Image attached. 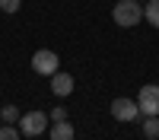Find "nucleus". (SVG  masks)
I'll use <instances>...</instances> for the list:
<instances>
[{"label": "nucleus", "instance_id": "423d86ee", "mask_svg": "<svg viewBox=\"0 0 159 140\" xmlns=\"http://www.w3.org/2000/svg\"><path fill=\"white\" fill-rule=\"evenodd\" d=\"M51 93L54 96H70L73 93V76L70 73H64V70H57V73H51Z\"/></svg>", "mask_w": 159, "mask_h": 140}, {"label": "nucleus", "instance_id": "1a4fd4ad", "mask_svg": "<svg viewBox=\"0 0 159 140\" xmlns=\"http://www.w3.org/2000/svg\"><path fill=\"white\" fill-rule=\"evenodd\" d=\"M143 19L159 29V0H147V7H143Z\"/></svg>", "mask_w": 159, "mask_h": 140}, {"label": "nucleus", "instance_id": "6e6552de", "mask_svg": "<svg viewBox=\"0 0 159 140\" xmlns=\"http://www.w3.org/2000/svg\"><path fill=\"white\" fill-rule=\"evenodd\" d=\"M51 140H73V124L70 121H57L54 127H51Z\"/></svg>", "mask_w": 159, "mask_h": 140}, {"label": "nucleus", "instance_id": "9d476101", "mask_svg": "<svg viewBox=\"0 0 159 140\" xmlns=\"http://www.w3.org/2000/svg\"><path fill=\"white\" fill-rule=\"evenodd\" d=\"M0 118H3V124H13V121H19V111L13 105H7V108H0Z\"/></svg>", "mask_w": 159, "mask_h": 140}, {"label": "nucleus", "instance_id": "7ed1b4c3", "mask_svg": "<svg viewBox=\"0 0 159 140\" xmlns=\"http://www.w3.org/2000/svg\"><path fill=\"white\" fill-rule=\"evenodd\" d=\"M137 108H140V115H159V86H156V83L140 86V93H137Z\"/></svg>", "mask_w": 159, "mask_h": 140}, {"label": "nucleus", "instance_id": "39448f33", "mask_svg": "<svg viewBox=\"0 0 159 140\" xmlns=\"http://www.w3.org/2000/svg\"><path fill=\"white\" fill-rule=\"evenodd\" d=\"M108 111H111L115 121H137L140 118V108H137L134 99H115L111 105H108Z\"/></svg>", "mask_w": 159, "mask_h": 140}, {"label": "nucleus", "instance_id": "0eeeda50", "mask_svg": "<svg viewBox=\"0 0 159 140\" xmlns=\"http://www.w3.org/2000/svg\"><path fill=\"white\" fill-rule=\"evenodd\" d=\"M143 137L159 140V115H143Z\"/></svg>", "mask_w": 159, "mask_h": 140}, {"label": "nucleus", "instance_id": "20e7f679", "mask_svg": "<svg viewBox=\"0 0 159 140\" xmlns=\"http://www.w3.org/2000/svg\"><path fill=\"white\" fill-rule=\"evenodd\" d=\"M57 64H61V57L54 54V51H48V48H42V51H35V54H32V70H35L38 76L57 73Z\"/></svg>", "mask_w": 159, "mask_h": 140}, {"label": "nucleus", "instance_id": "ddd939ff", "mask_svg": "<svg viewBox=\"0 0 159 140\" xmlns=\"http://www.w3.org/2000/svg\"><path fill=\"white\" fill-rule=\"evenodd\" d=\"M48 118L54 121V124H57V121H67V108H54V111L48 115Z\"/></svg>", "mask_w": 159, "mask_h": 140}, {"label": "nucleus", "instance_id": "f03ea898", "mask_svg": "<svg viewBox=\"0 0 159 140\" xmlns=\"http://www.w3.org/2000/svg\"><path fill=\"white\" fill-rule=\"evenodd\" d=\"M48 115L45 111H25V115H19V131L25 134V137H38V134H45L48 131Z\"/></svg>", "mask_w": 159, "mask_h": 140}, {"label": "nucleus", "instance_id": "f257e3e1", "mask_svg": "<svg viewBox=\"0 0 159 140\" xmlns=\"http://www.w3.org/2000/svg\"><path fill=\"white\" fill-rule=\"evenodd\" d=\"M111 19L121 25V29H134V25L143 19L140 0H118V3L111 7Z\"/></svg>", "mask_w": 159, "mask_h": 140}, {"label": "nucleus", "instance_id": "9b49d317", "mask_svg": "<svg viewBox=\"0 0 159 140\" xmlns=\"http://www.w3.org/2000/svg\"><path fill=\"white\" fill-rule=\"evenodd\" d=\"M19 137H22V131H16V127H10V124L0 127V140H19Z\"/></svg>", "mask_w": 159, "mask_h": 140}, {"label": "nucleus", "instance_id": "f8f14e48", "mask_svg": "<svg viewBox=\"0 0 159 140\" xmlns=\"http://www.w3.org/2000/svg\"><path fill=\"white\" fill-rule=\"evenodd\" d=\"M0 10H3V13H16L19 10V0H0Z\"/></svg>", "mask_w": 159, "mask_h": 140}]
</instances>
